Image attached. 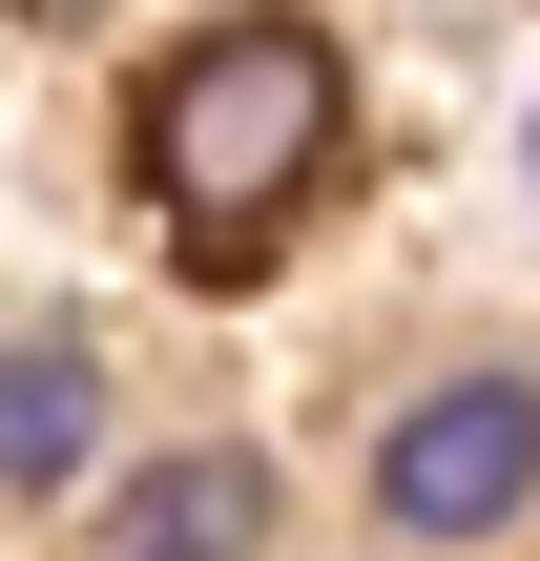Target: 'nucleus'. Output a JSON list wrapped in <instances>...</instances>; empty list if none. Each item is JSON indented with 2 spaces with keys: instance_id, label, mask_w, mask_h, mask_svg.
Returning <instances> with one entry per match:
<instances>
[{
  "instance_id": "f257e3e1",
  "label": "nucleus",
  "mask_w": 540,
  "mask_h": 561,
  "mask_svg": "<svg viewBox=\"0 0 540 561\" xmlns=\"http://www.w3.org/2000/svg\"><path fill=\"white\" fill-rule=\"evenodd\" d=\"M333 125H354V62H333L312 21H208V42L146 83V187H166V250H187V271H271V229L312 208Z\"/></svg>"
},
{
  "instance_id": "f03ea898",
  "label": "nucleus",
  "mask_w": 540,
  "mask_h": 561,
  "mask_svg": "<svg viewBox=\"0 0 540 561\" xmlns=\"http://www.w3.org/2000/svg\"><path fill=\"white\" fill-rule=\"evenodd\" d=\"M520 500H540V396L520 375H437L375 437V520H416V541H499Z\"/></svg>"
},
{
  "instance_id": "7ed1b4c3",
  "label": "nucleus",
  "mask_w": 540,
  "mask_h": 561,
  "mask_svg": "<svg viewBox=\"0 0 540 561\" xmlns=\"http://www.w3.org/2000/svg\"><path fill=\"white\" fill-rule=\"evenodd\" d=\"M250 541H271V458L208 437V458H146V500H125L104 561H250Z\"/></svg>"
},
{
  "instance_id": "20e7f679",
  "label": "nucleus",
  "mask_w": 540,
  "mask_h": 561,
  "mask_svg": "<svg viewBox=\"0 0 540 561\" xmlns=\"http://www.w3.org/2000/svg\"><path fill=\"white\" fill-rule=\"evenodd\" d=\"M83 437H104V354L21 333V354H0V479L42 500V479H83Z\"/></svg>"
}]
</instances>
